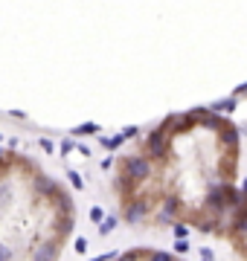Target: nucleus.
<instances>
[{
	"instance_id": "f257e3e1",
	"label": "nucleus",
	"mask_w": 247,
	"mask_h": 261,
	"mask_svg": "<svg viewBox=\"0 0 247 261\" xmlns=\"http://www.w3.org/2000/svg\"><path fill=\"white\" fill-rule=\"evenodd\" d=\"M238 128L212 111L175 113L116 160L114 197L128 224L224 235L238 203Z\"/></svg>"
},
{
	"instance_id": "f03ea898",
	"label": "nucleus",
	"mask_w": 247,
	"mask_h": 261,
	"mask_svg": "<svg viewBox=\"0 0 247 261\" xmlns=\"http://www.w3.org/2000/svg\"><path fill=\"white\" fill-rule=\"evenodd\" d=\"M76 229L73 195L20 151L0 154V261L64 255Z\"/></svg>"
}]
</instances>
